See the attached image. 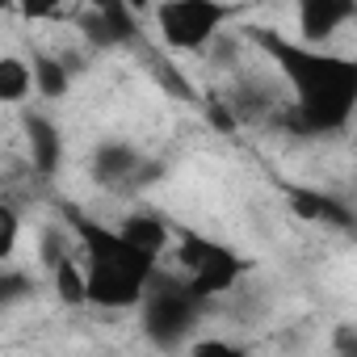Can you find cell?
Here are the masks:
<instances>
[{
    "mask_svg": "<svg viewBox=\"0 0 357 357\" xmlns=\"http://www.w3.org/2000/svg\"><path fill=\"white\" fill-rule=\"evenodd\" d=\"M30 97H38L34 89V63L22 55H0V101L5 105H26Z\"/></svg>",
    "mask_w": 357,
    "mask_h": 357,
    "instance_id": "obj_13",
    "label": "cell"
},
{
    "mask_svg": "<svg viewBox=\"0 0 357 357\" xmlns=\"http://www.w3.org/2000/svg\"><path fill=\"white\" fill-rule=\"evenodd\" d=\"M47 286L63 307H89V278H84V265H80V248L47 273Z\"/></svg>",
    "mask_w": 357,
    "mask_h": 357,
    "instance_id": "obj_11",
    "label": "cell"
},
{
    "mask_svg": "<svg viewBox=\"0 0 357 357\" xmlns=\"http://www.w3.org/2000/svg\"><path fill=\"white\" fill-rule=\"evenodd\" d=\"M63 223L76 236L80 248V265L89 278V307L97 311H139V303L147 298L151 282L164 273L160 261H151L147 252H139L118 223H101L84 211H68Z\"/></svg>",
    "mask_w": 357,
    "mask_h": 357,
    "instance_id": "obj_2",
    "label": "cell"
},
{
    "mask_svg": "<svg viewBox=\"0 0 357 357\" xmlns=\"http://www.w3.org/2000/svg\"><path fill=\"white\" fill-rule=\"evenodd\" d=\"M244 38L273 63L290 105L282 126L303 139H332L357 122V55L303 47L294 34L244 30Z\"/></svg>",
    "mask_w": 357,
    "mask_h": 357,
    "instance_id": "obj_1",
    "label": "cell"
},
{
    "mask_svg": "<svg viewBox=\"0 0 357 357\" xmlns=\"http://www.w3.org/2000/svg\"><path fill=\"white\" fill-rule=\"evenodd\" d=\"M172 357H252V349L244 340H231V336H198L194 344H185Z\"/></svg>",
    "mask_w": 357,
    "mask_h": 357,
    "instance_id": "obj_14",
    "label": "cell"
},
{
    "mask_svg": "<svg viewBox=\"0 0 357 357\" xmlns=\"http://www.w3.org/2000/svg\"><path fill=\"white\" fill-rule=\"evenodd\" d=\"M147 168V155L130 139H101L89 155V172L101 190H130Z\"/></svg>",
    "mask_w": 357,
    "mask_h": 357,
    "instance_id": "obj_7",
    "label": "cell"
},
{
    "mask_svg": "<svg viewBox=\"0 0 357 357\" xmlns=\"http://www.w3.org/2000/svg\"><path fill=\"white\" fill-rule=\"evenodd\" d=\"M206 298H198L181 278H172L168 269L151 282L147 298L139 303L135 311V324H139V336L143 344H151L155 353L172 357V353H181L185 344L198 340L202 332V319H206Z\"/></svg>",
    "mask_w": 357,
    "mask_h": 357,
    "instance_id": "obj_3",
    "label": "cell"
},
{
    "mask_svg": "<svg viewBox=\"0 0 357 357\" xmlns=\"http://www.w3.org/2000/svg\"><path fill=\"white\" fill-rule=\"evenodd\" d=\"M328 344H332V357H357V324H336Z\"/></svg>",
    "mask_w": 357,
    "mask_h": 357,
    "instance_id": "obj_16",
    "label": "cell"
},
{
    "mask_svg": "<svg viewBox=\"0 0 357 357\" xmlns=\"http://www.w3.org/2000/svg\"><path fill=\"white\" fill-rule=\"evenodd\" d=\"M80 34L93 47H126L139 34V17L130 5H97V9H84Z\"/></svg>",
    "mask_w": 357,
    "mask_h": 357,
    "instance_id": "obj_8",
    "label": "cell"
},
{
    "mask_svg": "<svg viewBox=\"0 0 357 357\" xmlns=\"http://www.w3.org/2000/svg\"><path fill=\"white\" fill-rule=\"evenodd\" d=\"M118 231L139 248V252H147L151 261H168L172 257V244H176V231L155 215V211H130V215H122L118 219Z\"/></svg>",
    "mask_w": 357,
    "mask_h": 357,
    "instance_id": "obj_9",
    "label": "cell"
},
{
    "mask_svg": "<svg viewBox=\"0 0 357 357\" xmlns=\"http://www.w3.org/2000/svg\"><path fill=\"white\" fill-rule=\"evenodd\" d=\"M34 89L43 101H63L72 93V68L68 55H51V51H34Z\"/></svg>",
    "mask_w": 357,
    "mask_h": 357,
    "instance_id": "obj_12",
    "label": "cell"
},
{
    "mask_svg": "<svg viewBox=\"0 0 357 357\" xmlns=\"http://www.w3.org/2000/svg\"><path fill=\"white\" fill-rule=\"evenodd\" d=\"M26 135H30V164H34V172H43V176L59 172V160H63V135H59V126L47 114H30L26 118Z\"/></svg>",
    "mask_w": 357,
    "mask_h": 357,
    "instance_id": "obj_10",
    "label": "cell"
},
{
    "mask_svg": "<svg viewBox=\"0 0 357 357\" xmlns=\"http://www.w3.org/2000/svg\"><path fill=\"white\" fill-rule=\"evenodd\" d=\"M240 5H223V0H168L151 9V22L168 51L211 55L227 38V26L240 22Z\"/></svg>",
    "mask_w": 357,
    "mask_h": 357,
    "instance_id": "obj_5",
    "label": "cell"
},
{
    "mask_svg": "<svg viewBox=\"0 0 357 357\" xmlns=\"http://www.w3.org/2000/svg\"><path fill=\"white\" fill-rule=\"evenodd\" d=\"M353 22H357V5H349V0H303L294 9V38L303 47L332 51L336 34H344Z\"/></svg>",
    "mask_w": 357,
    "mask_h": 357,
    "instance_id": "obj_6",
    "label": "cell"
},
{
    "mask_svg": "<svg viewBox=\"0 0 357 357\" xmlns=\"http://www.w3.org/2000/svg\"><path fill=\"white\" fill-rule=\"evenodd\" d=\"M22 244V215L13 202H0V261L13 265V252Z\"/></svg>",
    "mask_w": 357,
    "mask_h": 357,
    "instance_id": "obj_15",
    "label": "cell"
},
{
    "mask_svg": "<svg viewBox=\"0 0 357 357\" xmlns=\"http://www.w3.org/2000/svg\"><path fill=\"white\" fill-rule=\"evenodd\" d=\"M164 269L172 278H181L198 298L215 303V298H227L252 273V257H244L236 244L202 236V231H176V244H172V257L164 261Z\"/></svg>",
    "mask_w": 357,
    "mask_h": 357,
    "instance_id": "obj_4",
    "label": "cell"
}]
</instances>
